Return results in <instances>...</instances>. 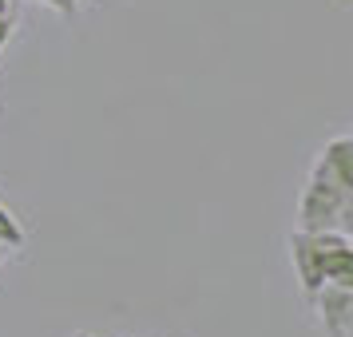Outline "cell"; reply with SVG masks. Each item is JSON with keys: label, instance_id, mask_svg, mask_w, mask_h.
Listing matches in <instances>:
<instances>
[{"label": "cell", "instance_id": "6da1fadb", "mask_svg": "<svg viewBox=\"0 0 353 337\" xmlns=\"http://www.w3.org/2000/svg\"><path fill=\"white\" fill-rule=\"evenodd\" d=\"M345 187L330 175V167L321 159H314L310 167V183L302 187V198H298V230H337V210L345 203Z\"/></svg>", "mask_w": 353, "mask_h": 337}, {"label": "cell", "instance_id": "7a4b0ae2", "mask_svg": "<svg viewBox=\"0 0 353 337\" xmlns=\"http://www.w3.org/2000/svg\"><path fill=\"white\" fill-rule=\"evenodd\" d=\"M290 262L298 270V282H302V294L314 298L321 286H325V250H321L318 234L310 230H294L290 234Z\"/></svg>", "mask_w": 353, "mask_h": 337}, {"label": "cell", "instance_id": "3957f363", "mask_svg": "<svg viewBox=\"0 0 353 337\" xmlns=\"http://www.w3.org/2000/svg\"><path fill=\"white\" fill-rule=\"evenodd\" d=\"M310 302H314V309H318L321 329H325V334L330 337H345V329L353 325V289L325 282Z\"/></svg>", "mask_w": 353, "mask_h": 337}, {"label": "cell", "instance_id": "277c9868", "mask_svg": "<svg viewBox=\"0 0 353 337\" xmlns=\"http://www.w3.org/2000/svg\"><path fill=\"white\" fill-rule=\"evenodd\" d=\"M318 159L330 167V175H334L345 191H353V135H337V139H330V143L321 147Z\"/></svg>", "mask_w": 353, "mask_h": 337}, {"label": "cell", "instance_id": "5b68a950", "mask_svg": "<svg viewBox=\"0 0 353 337\" xmlns=\"http://www.w3.org/2000/svg\"><path fill=\"white\" fill-rule=\"evenodd\" d=\"M0 238L8 242V250H20V246L28 242V234H24V226L17 223V214H12V210L4 207V203H0Z\"/></svg>", "mask_w": 353, "mask_h": 337}, {"label": "cell", "instance_id": "8992f818", "mask_svg": "<svg viewBox=\"0 0 353 337\" xmlns=\"http://www.w3.org/2000/svg\"><path fill=\"white\" fill-rule=\"evenodd\" d=\"M337 230L353 242V191L345 194V203H341V210H337Z\"/></svg>", "mask_w": 353, "mask_h": 337}, {"label": "cell", "instance_id": "52a82bcc", "mask_svg": "<svg viewBox=\"0 0 353 337\" xmlns=\"http://www.w3.org/2000/svg\"><path fill=\"white\" fill-rule=\"evenodd\" d=\"M36 4H48V8H56V12H60V17H76V12H80V0H36Z\"/></svg>", "mask_w": 353, "mask_h": 337}, {"label": "cell", "instance_id": "ba28073f", "mask_svg": "<svg viewBox=\"0 0 353 337\" xmlns=\"http://www.w3.org/2000/svg\"><path fill=\"white\" fill-rule=\"evenodd\" d=\"M12 17V8H8V0H0V20H8Z\"/></svg>", "mask_w": 353, "mask_h": 337}, {"label": "cell", "instance_id": "9c48e42d", "mask_svg": "<svg viewBox=\"0 0 353 337\" xmlns=\"http://www.w3.org/2000/svg\"><path fill=\"white\" fill-rule=\"evenodd\" d=\"M4 254H8V242L0 238V262H4Z\"/></svg>", "mask_w": 353, "mask_h": 337}, {"label": "cell", "instance_id": "30bf717a", "mask_svg": "<svg viewBox=\"0 0 353 337\" xmlns=\"http://www.w3.org/2000/svg\"><path fill=\"white\" fill-rule=\"evenodd\" d=\"M76 337H99V334H88V329H80V334H76Z\"/></svg>", "mask_w": 353, "mask_h": 337}, {"label": "cell", "instance_id": "8fae6325", "mask_svg": "<svg viewBox=\"0 0 353 337\" xmlns=\"http://www.w3.org/2000/svg\"><path fill=\"white\" fill-rule=\"evenodd\" d=\"M345 337H353V325H350V329H345Z\"/></svg>", "mask_w": 353, "mask_h": 337}]
</instances>
